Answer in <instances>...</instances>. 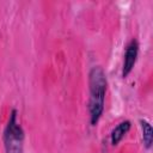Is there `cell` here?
<instances>
[{
  "mask_svg": "<svg viewBox=\"0 0 153 153\" xmlns=\"http://www.w3.org/2000/svg\"><path fill=\"white\" fill-rule=\"evenodd\" d=\"M88 85H90V100H88V111L91 124L96 126L102 117L104 110V99L106 92V76L102 67L97 66L90 71L88 74Z\"/></svg>",
  "mask_w": 153,
  "mask_h": 153,
  "instance_id": "6da1fadb",
  "label": "cell"
},
{
  "mask_svg": "<svg viewBox=\"0 0 153 153\" xmlns=\"http://www.w3.org/2000/svg\"><path fill=\"white\" fill-rule=\"evenodd\" d=\"M24 131L17 121V111L13 110L4 131L6 153H23Z\"/></svg>",
  "mask_w": 153,
  "mask_h": 153,
  "instance_id": "7a4b0ae2",
  "label": "cell"
},
{
  "mask_svg": "<svg viewBox=\"0 0 153 153\" xmlns=\"http://www.w3.org/2000/svg\"><path fill=\"white\" fill-rule=\"evenodd\" d=\"M137 54H139V43L136 39H131L127 48H126V53H124V61H123V69H122V76L126 78L133 69L136 59H137Z\"/></svg>",
  "mask_w": 153,
  "mask_h": 153,
  "instance_id": "3957f363",
  "label": "cell"
},
{
  "mask_svg": "<svg viewBox=\"0 0 153 153\" xmlns=\"http://www.w3.org/2000/svg\"><path fill=\"white\" fill-rule=\"evenodd\" d=\"M129 129H130V122L129 121L121 122L117 127L114 128V130L111 133V143L117 145L123 139V136L129 131Z\"/></svg>",
  "mask_w": 153,
  "mask_h": 153,
  "instance_id": "277c9868",
  "label": "cell"
},
{
  "mask_svg": "<svg viewBox=\"0 0 153 153\" xmlns=\"http://www.w3.org/2000/svg\"><path fill=\"white\" fill-rule=\"evenodd\" d=\"M140 123H141V128H142V139H143V143H145L146 148H149L151 145H152V137H153L152 127H151V124H149L147 121H145V120H141Z\"/></svg>",
  "mask_w": 153,
  "mask_h": 153,
  "instance_id": "5b68a950",
  "label": "cell"
}]
</instances>
